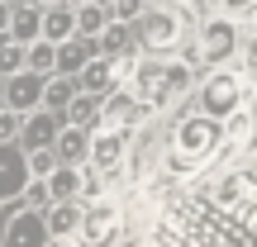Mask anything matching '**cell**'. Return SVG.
<instances>
[{
    "label": "cell",
    "instance_id": "7",
    "mask_svg": "<svg viewBox=\"0 0 257 247\" xmlns=\"http://www.w3.org/2000/svg\"><path fill=\"white\" fill-rule=\"evenodd\" d=\"M62 110H48V105H34V110L24 114V124H19V138L15 143L24 147V152H34V147H53L57 128H62Z\"/></svg>",
    "mask_w": 257,
    "mask_h": 247
},
{
    "label": "cell",
    "instance_id": "12",
    "mask_svg": "<svg viewBox=\"0 0 257 247\" xmlns=\"http://www.w3.org/2000/svg\"><path fill=\"white\" fill-rule=\"evenodd\" d=\"M76 86H81V91H91V95H110L114 86H119V72H114V57H105V53L86 57V67L76 72Z\"/></svg>",
    "mask_w": 257,
    "mask_h": 247
},
{
    "label": "cell",
    "instance_id": "31",
    "mask_svg": "<svg viewBox=\"0 0 257 247\" xmlns=\"http://www.w3.org/2000/svg\"><path fill=\"white\" fill-rule=\"evenodd\" d=\"M0 105H5V76H0Z\"/></svg>",
    "mask_w": 257,
    "mask_h": 247
},
{
    "label": "cell",
    "instance_id": "4",
    "mask_svg": "<svg viewBox=\"0 0 257 247\" xmlns=\"http://www.w3.org/2000/svg\"><path fill=\"white\" fill-rule=\"evenodd\" d=\"M238 48H243V24L229 19L224 10H210L205 24H200V34H195V57H200V67L238 62Z\"/></svg>",
    "mask_w": 257,
    "mask_h": 247
},
{
    "label": "cell",
    "instance_id": "26",
    "mask_svg": "<svg viewBox=\"0 0 257 247\" xmlns=\"http://www.w3.org/2000/svg\"><path fill=\"white\" fill-rule=\"evenodd\" d=\"M238 53H243V67H238V72L248 76V81H257V29L243 38V48H238Z\"/></svg>",
    "mask_w": 257,
    "mask_h": 247
},
{
    "label": "cell",
    "instance_id": "14",
    "mask_svg": "<svg viewBox=\"0 0 257 247\" xmlns=\"http://www.w3.org/2000/svg\"><path fill=\"white\" fill-rule=\"evenodd\" d=\"M38 34L48 38V43H62V38L76 34V10L67 5V0H57V5L43 10V19H38Z\"/></svg>",
    "mask_w": 257,
    "mask_h": 247
},
{
    "label": "cell",
    "instance_id": "29",
    "mask_svg": "<svg viewBox=\"0 0 257 247\" xmlns=\"http://www.w3.org/2000/svg\"><path fill=\"white\" fill-rule=\"evenodd\" d=\"M10 10H15V5H10V0H0V34L10 29Z\"/></svg>",
    "mask_w": 257,
    "mask_h": 247
},
{
    "label": "cell",
    "instance_id": "24",
    "mask_svg": "<svg viewBox=\"0 0 257 247\" xmlns=\"http://www.w3.org/2000/svg\"><path fill=\"white\" fill-rule=\"evenodd\" d=\"M19 124H24V114L10 110V105H0V143H15V138H19Z\"/></svg>",
    "mask_w": 257,
    "mask_h": 247
},
{
    "label": "cell",
    "instance_id": "25",
    "mask_svg": "<svg viewBox=\"0 0 257 247\" xmlns=\"http://www.w3.org/2000/svg\"><path fill=\"white\" fill-rule=\"evenodd\" d=\"M110 19H119V24H134L138 15H143V0H110Z\"/></svg>",
    "mask_w": 257,
    "mask_h": 247
},
{
    "label": "cell",
    "instance_id": "17",
    "mask_svg": "<svg viewBox=\"0 0 257 247\" xmlns=\"http://www.w3.org/2000/svg\"><path fill=\"white\" fill-rule=\"evenodd\" d=\"M95 114H100V95H91V91H76L72 100L62 105V119L81 124V128H95Z\"/></svg>",
    "mask_w": 257,
    "mask_h": 247
},
{
    "label": "cell",
    "instance_id": "23",
    "mask_svg": "<svg viewBox=\"0 0 257 247\" xmlns=\"http://www.w3.org/2000/svg\"><path fill=\"white\" fill-rule=\"evenodd\" d=\"M214 5H219V10H224L229 19H238V24L257 19V0H214Z\"/></svg>",
    "mask_w": 257,
    "mask_h": 247
},
{
    "label": "cell",
    "instance_id": "21",
    "mask_svg": "<svg viewBox=\"0 0 257 247\" xmlns=\"http://www.w3.org/2000/svg\"><path fill=\"white\" fill-rule=\"evenodd\" d=\"M19 67H24V43H15L10 34H0V76L19 72Z\"/></svg>",
    "mask_w": 257,
    "mask_h": 247
},
{
    "label": "cell",
    "instance_id": "28",
    "mask_svg": "<svg viewBox=\"0 0 257 247\" xmlns=\"http://www.w3.org/2000/svg\"><path fill=\"white\" fill-rule=\"evenodd\" d=\"M248 119H252V147H257V91H252V105H248Z\"/></svg>",
    "mask_w": 257,
    "mask_h": 247
},
{
    "label": "cell",
    "instance_id": "9",
    "mask_svg": "<svg viewBox=\"0 0 257 247\" xmlns=\"http://www.w3.org/2000/svg\"><path fill=\"white\" fill-rule=\"evenodd\" d=\"M43 81H48V76L29 72V67L10 72L5 76V105H10V110H19V114H29L34 105H43Z\"/></svg>",
    "mask_w": 257,
    "mask_h": 247
},
{
    "label": "cell",
    "instance_id": "33",
    "mask_svg": "<svg viewBox=\"0 0 257 247\" xmlns=\"http://www.w3.org/2000/svg\"><path fill=\"white\" fill-rule=\"evenodd\" d=\"M95 5H110V0H95Z\"/></svg>",
    "mask_w": 257,
    "mask_h": 247
},
{
    "label": "cell",
    "instance_id": "1",
    "mask_svg": "<svg viewBox=\"0 0 257 247\" xmlns=\"http://www.w3.org/2000/svg\"><path fill=\"white\" fill-rule=\"evenodd\" d=\"M224 143V119H210L195 105H186L181 114L172 119V133H167V171L186 176L195 166H205Z\"/></svg>",
    "mask_w": 257,
    "mask_h": 247
},
{
    "label": "cell",
    "instance_id": "18",
    "mask_svg": "<svg viewBox=\"0 0 257 247\" xmlns=\"http://www.w3.org/2000/svg\"><path fill=\"white\" fill-rule=\"evenodd\" d=\"M219 200H224V204H252V200H257V176H252V171L229 176V181L219 185Z\"/></svg>",
    "mask_w": 257,
    "mask_h": 247
},
{
    "label": "cell",
    "instance_id": "6",
    "mask_svg": "<svg viewBox=\"0 0 257 247\" xmlns=\"http://www.w3.org/2000/svg\"><path fill=\"white\" fill-rule=\"evenodd\" d=\"M119 228H124V214H119V204H110V200L81 204L76 242H81V247H114V242H119Z\"/></svg>",
    "mask_w": 257,
    "mask_h": 247
},
{
    "label": "cell",
    "instance_id": "11",
    "mask_svg": "<svg viewBox=\"0 0 257 247\" xmlns=\"http://www.w3.org/2000/svg\"><path fill=\"white\" fill-rule=\"evenodd\" d=\"M29 181V162L19 143H0V200H15Z\"/></svg>",
    "mask_w": 257,
    "mask_h": 247
},
{
    "label": "cell",
    "instance_id": "13",
    "mask_svg": "<svg viewBox=\"0 0 257 247\" xmlns=\"http://www.w3.org/2000/svg\"><path fill=\"white\" fill-rule=\"evenodd\" d=\"M86 143H91V128H81V124H62V128H57V138H53V152H57V162L81 166V162H86Z\"/></svg>",
    "mask_w": 257,
    "mask_h": 247
},
{
    "label": "cell",
    "instance_id": "3",
    "mask_svg": "<svg viewBox=\"0 0 257 247\" xmlns=\"http://www.w3.org/2000/svg\"><path fill=\"white\" fill-rule=\"evenodd\" d=\"M243 100H248V76L233 62L229 67H205L191 86V105L200 114H210V119H229L233 110H243Z\"/></svg>",
    "mask_w": 257,
    "mask_h": 247
},
{
    "label": "cell",
    "instance_id": "5",
    "mask_svg": "<svg viewBox=\"0 0 257 247\" xmlns=\"http://www.w3.org/2000/svg\"><path fill=\"white\" fill-rule=\"evenodd\" d=\"M128 147H134V124H119V128H100V124H95V128H91V143H86V162H81V166H91V171L110 185L114 176L124 171Z\"/></svg>",
    "mask_w": 257,
    "mask_h": 247
},
{
    "label": "cell",
    "instance_id": "34",
    "mask_svg": "<svg viewBox=\"0 0 257 247\" xmlns=\"http://www.w3.org/2000/svg\"><path fill=\"white\" fill-rule=\"evenodd\" d=\"M10 5H24V0H10Z\"/></svg>",
    "mask_w": 257,
    "mask_h": 247
},
{
    "label": "cell",
    "instance_id": "20",
    "mask_svg": "<svg viewBox=\"0 0 257 247\" xmlns=\"http://www.w3.org/2000/svg\"><path fill=\"white\" fill-rule=\"evenodd\" d=\"M72 10H76V34H100V29L110 24V10L95 5V0H81V5H72Z\"/></svg>",
    "mask_w": 257,
    "mask_h": 247
},
{
    "label": "cell",
    "instance_id": "30",
    "mask_svg": "<svg viewBox=\"0 0 257 247\" xmlns=\"http://www.w3.org/2000/svg\"><path fill=\"white\" fill-rule=\"evenodd\" d=\"M34 5H38V10H48V5H57V0H34Z\"/></svg>",
    "mask_w": 257,
    "mask_h": 247
},
{
    "label": "cell",
    "instance_id": "19",
    "mask_svg": "<svg viewBox=\"0 0 257 247\" xmlns=\"http://www.w3.org/2000/svg\"><path fill=\"white\" fill-rule=\"evenodd\" d=\"M76 91H81V86H76V76H62V72H53V76L43 81V105H48V110H62V105L72 100Z\"/></svg>",
    "mask_w": 257,
    "mask_h": 247
},
{
    "label": "cell",
    "instance_id": "15",
    "mask_svg": "<svg viewBox=\"0 0 257 247\" xmlns=\"http://www.w3.org/2000/svg\"><path fill=\"white\" fill-rule=\"evenodd\" d=\"M76 223H81V200H53L43 209L48 238H67V233H76Z\"/></svg>",
    "mask_w": 257,
    "mask_h": 247
},
{
    "label": "cell",
    "instance_id": "22",
    "mask_svg": "<svg viewBox=\"0 0 257 247\" xmlns=\"http://www.w3.org/2000/svg\"><path fill=\"white\" fill-rule=\"evenodd\" d=\"M19 200H24L29 209H48V204H53V195H48V181H43V176H29L24 190H19Z\"/></svg>",
    "mask_w": 257,
    "mask_h": 247
},
{
    "label": "cell",
    "instance_id": "2",
    "mask_svg": "<svg viewBox=\"0 0 257 247\" xmlns=\"http://www.w3.org/2000/svg\"><path fill=\"white\" fill-rule=\"evenodd\" d=\"M134 48L148 57H176L181 38L191 34V10H176L172 0H157V5H143V15L134 19Z\"/></svg>",
    "mask_w": 257,
    "mask_h": 247
},
{
    "label": "cell",
    "instance_id": "32",
    "mask_svg": "<svg viewBox=\"0 0 257 247\" xmlns=\"http://www.w3.org/2000/svg\"><path fill=\"white\" fill-rule=\"evenodd\" d=\"M67 5H81V0H67Z\"/></svg>",
    "mask_w": 257,
    "mask_h": 247
},
{
    "label": "cell",
    "instance_id": "8",
    "mask_svg": "<svg viewBox=\"0 0 257 247\" xmlns=\"http://www.w3.org/2000/svg\"><path fill=\"white\" fill-rule=\"evenodd\" d=\"M43 242H48L43 209H29V204H19V209L10 214L5 233H0V247H43Z\"/></svg>",
    "mask_w": 257,
    "mask_h": 247
},
{
    "label": "cell",
    "instance_id": "16",
    "mask_svg": "<svg viewBox=\"0 0 257 247\" xmlns=\"http://www.w3.org/2000/svg\"><path fill=\"white\" fill-rule=\"evenodd\" d=\"M43 181H48V195H53V200H76V195H81V166L57 162Z\"/></svg>",
    "mask_w": 257,
    "mask_h": 247
},
{
    "label": "cell",
    "instance_id": "35",
    "mask_svg": "<svg viewBox=\"0 0 257 247\" xmlns=\"http://www.w3.org/2000/svg\"><path fill=\"white\" fill-rule=\"evenodd\" d=\"M143 5H157V0H143Z\"/></svg>",
    "mask_w": 257,
    "mask_h": 247
},
{
    "label": "cell",
    "instance_id": "27",
    "mask_svg": "<svg viewBox=\"0 0 257 247\" xmlns=\"http://www.w3.org/2000/svg\"><path fill=\"white\" fill-rule=\"evenodd\" d=\"M43 247H81V242H76V233H67V238H48Z\"/></svg>",
    "mask_w": 257,
    "mask_h": 247
},
{
    "label": "cell",
    "instance_id": "10",
    "mask_svg": "<svg viewBox=\"0 0 257 247\" xmlns=\"http://www.w3.org/2000/svg\"><path fill=\"white\" fill-rule=\"evenodd\" d=\"M95 53H100L95 34H72V38H62V43H53V72L76 76L86 67V57H95Z\"/></svg>",
    "mask_w": 257,
    "mask_h": 247
}]
</instances>
